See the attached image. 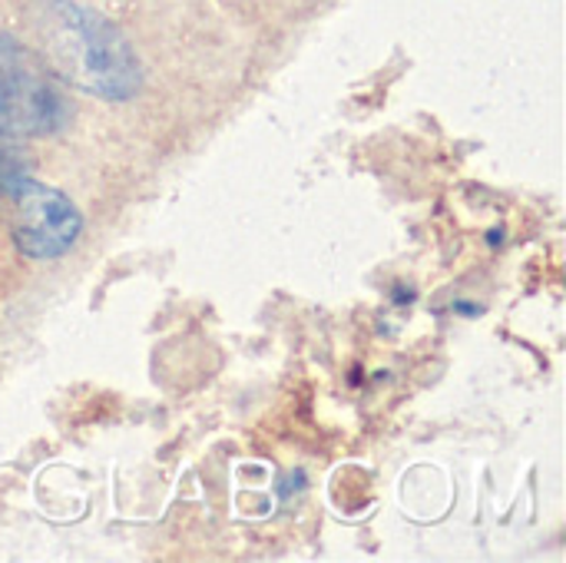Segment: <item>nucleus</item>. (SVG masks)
<instances>
[{"instance_id":"obj_4","label":"nucleus","mask_w":566,"mask_h":563,"mask_svg":"<svg viewBox=\"0 0 566 563\" xmlns=\"http://www.w3.org/2000/svg\"><path fill=\"white\" fill-rule=\"evenodd\" d=\"M13 173H23V159H20L13 149H7V146L0 143V179H7V176H13Z\"/></svg>"},{"instance_id":"obj_2","label":"nucleus","mask_w":566,"mask_h":563,"mask_svg":"<svg viewBox=\"0 0 566 563\" xmlns=\"http://www.w3.org/2000/svg\"><path fill=\"white\" fill-rule=\"evenodd\" d=\"M70 116L73 103L43 53L0 33V136H53Z\"/></svg>"},{"instance_id":"obj_1","label":"nucleus","mask_w":566,"mask_h":563,"mask_svg":"<svg viewBox=\"0 0 566 563\" xmlns=\"http://www.w3.org/2000/svg\"><path fill=\"white\" fill-rule=\"evenodd\" d=\"M33 30L53 73L106 103H129L146 80L143 60L126 33L93 7L76 0H36Z\"/></svg>"},{"instance_id":"obj_3","label":"nucleus","mask_w":566,"mask_h":563,"mask_svg":"<svg viewBox=\"0 0 566 563\" xmlns=\"http://www.w3.org/2000/svg\"><path fill=\"white\" fill-rule=\"evenodd\" d=\"M0 199L17 252L33 262L63 259L83 236V212L76 202L27 173L0 179Z\"/></svg>"}]
</instances>
